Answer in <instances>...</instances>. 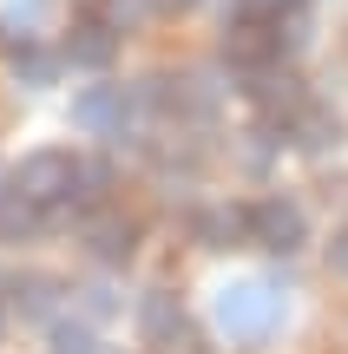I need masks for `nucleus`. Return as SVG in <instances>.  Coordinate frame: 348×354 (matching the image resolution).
Wrapping results in <instances>:
<instances>
[{
  "instance_id": "f257e3e1",
  "label": "nucleus",
  "mask_w": 348,
  "mask_h": 354,
  "mask_svg": "<svg viewBox=\"0 0 348 354\" xmlns=\"http://www.w3.org/2000/svg\"><path fill=\"white\" fill-rule=\"evenodd\" d=\"M276 322H283V295L263 282H237L217 295V328L230 342H263V335H276Z\"/></svg>"
},
{
  "instance_id": "f03ea898",
  "label": "nucleus",
  "mask_w": 348,
  "mask_h": 354,
  "mask_svg": "<svg viewBox=\"0 0 348 354\" xmlns=\"http://www.w3.org/2000/svg\"><path fill=\"white\" fill-rule=\"evenodd\" d=\"M73 177H79V158H66V151H33V158H20V171H13V190L33 197L39 210H46V203H66V197H73Z\"/></svg>"
},
{
  "instance_id": "7ed1b4c3",
  "label": "nucleus",
  "mask_w": 348,
  "mask_h": 354,
  "mask_svg": "<svg viewBox=\"0 0 348 354\" xmlns=\"http://www.w3.org/2000/svg\"><path fill=\"white\" fill-rule=\"evenodd\" d=\"M302 210L289 197H263V203H250V243H263V250H276V256H289V250H302Z\"/></svg>"
},
{
  "instance_id": "20e7f679",
  "label": "nucleus",
  "mask_w": 348,
  "mask_h": 354,
  "mask_svg": "<svg viewBox=\"0 0 348 354\" xmlns=\"http://www.w3.org/2000/svg\"><path fill=\"white\" fill-rule=\"evenodd\" d=\"M125 112H131L125 86H92V92L73 99V125L79 131H112V138H125Z\"/></svg>"
},
{
  "instance_id": "39448f33",
  "label": "nucleus",
  "mask_w": 348,
  "mask_h": 354,
  "mask_svg": "<svg viewBox=\"0 0 348 354\" xmlns=\"http://www.w3.org/2000/svg\"><path fill=\"white\" fill-rule=\"evenodd\" d=\"M59 53H66V66H79V73H105V66H112V53H118V33L99 20V13H86V20L66 33Z\"/></svg>"
},
{
  "instance_id": "423d86ee",
  "label": "nucleus",
  "mask_w": 348,
  "mask_h": 354,
  "mask_svg": "<svg viewBox=\"0 0 348 354\" xmlns=\"http://www.w3.org/2000/svg\"><path fill=\"white\" fill-rule=\"evenodd\" d=\"M191 236H197V250H237V243H250V210H237V203H204V210L191 216Z\"/></svg>"
},
{
  "instance_id": "0eeeda50",
  "label": "nucleus",
  "mask_w": 348,
  "mask_h": 354,
  "mask_svg": "<svg viewBox=\"0 0 348 354\" xmlns=\"http://www.w3.org/2000/svg\"><path fill=\"white\" fill-rule=\"evenodd\" d=\"M86 250L99 256V263H131V250H138V223L118 210H92L86 216Z\"/></svg>"
},
{
  "instance_id": "6e6552de",
  "label": "nucleus",
  "mask_w": 348,
  "mask_h": 354,
  "mask_svg": "<svg viewBox=\"0 0 348 354\" xmlns=\"http://www.w3.org/2000/svg\"><path fill=\"white\" fill-rule=\"evenodd\" d=\"M138 335H145V342H158V348H171V342L184 335V302H178L171 289H152V295L138 302Z\"/></svg>"
},
{
  "instance_id": "1a4fd4ad",
  "label": "nucleus",
  "mask_w": 348,
  "mask_h": 354,
  "mask_svg": "<svg viewBox=\"0 0 348 354\" xmlns=\"http://www.w3.org/2000/svg\"><path fill=\"white\" fill-rule=\"evenodd\" d=\"M270 53H276V39H270V26H263V20H237L230 33H223V59L244 66V73H263Z\"/></svg>"
},
{
  "instance_id": "9d476101",
  "label": "nucleus",
  "mask_w": 348,
  "mask_h": 354,
  "mask_svg": "<svg viewBox=\"0 0 348 354\" xmlns=\"http://www.w3.org/2000/svg\"><path fill=\"white\" fill-rule=\"evenodd\" d=\"M250 99H257L270 118H276V112L296 118L302 105H309V99H302V79H296V73H257V79H250Z\"/></svg>"
},
{
  "instance_id": "9b49d317",
  "label": "nucleus",
  "mask_w": 348,
  "mask_h": 354,
  "mask_svg": "<svg viewBox=\"0 0 348 354\" xmlns=\"http://www.w3.org/2000/svg\"><path fill=\"white\" fill-rule=\"evenodd\" d=\"M39 223H46V216H39L33 197H20V190H0V236H33Z\"/></svg>"
},
{
  "instance_id": "f8f14e48",
  "label": "nucleus",
  "mask_w": 348,
  "mask_h": 354,
  "mask_svg": "<svg viewBox=\"0 0 348 354\" xmlns=\"http://www.w3.org/2000/svg\"><path fill=\"white\" fill-rule=\"evenodd\" d=\"M270 39H276V53L309 46V7H302V0H289L283 13H270Z\"/></svg>"
},
{
  "instance_id": "ddd939ff",
  "label": "nucleus",
  "mask_w": 348,
  "mask_h": 354,
  "mask_svg": "<svg viewBox=\"0 0 348 354\" xmlns=\"http://www.w3.org/2000/svg\"><path fill=\"white\" fill-rule=\"evenodd\" d=\"M105 184H112V171L99 165V158H79V177H73V197H66V210H99L105 203Z\"/></svg>"
},
{
  "instance_id": "4468645a",
  "label": "nucleus",
  "mask_w": 348,
  "mask_h": 354,
  "mask_svg": "<svg viewBox=\"0 0 348 354\" xmlns=\"http://www.w3.org/2000/svg\"><path fill=\"white\" fill-rule=\"evenodd\" d=\"M66 66V53H39V46H20L13 53V79H26V86H53Z\"/></svg>"
},
{
  "instance_id": "2eb2a0df",
  "label": "nucleus",
  "mask_w": 348,
  "mask_h": 354,
  "mask_svg": "<svg viewBox=\"0 0 348 354\" xmlns=\"http://www.w3.org/2000/svg\"><path fill=\"white\" fill-rule=\"evenodd\" d=\"M336 138H342V131H336V118H329L322 105H302V112H296V145H302V151H329Z\"/></svg>"
},
{
  "instance_id": "dca6fc26",
  "label": "nucleus",
  "mask_w": 348,
  "mask_h": 354,
  "mask_svg": "<svg viewBox=\"0 0 348 354\" xmlns=\"http://www.w3.org/2000/svg\"><path fill=\"white\" fill-rule=\"evenodd\" d=\"M53 295H59V289H53L46 276H20V282H13V302H20V315H53Z\"/></svg>"
},
{
  "instance_id": "f3484780",
  "label": "nucleus",
  "mask_w": 348,
  "mask_h": 354,
  "mask_svg": "<svg viewBox=\"0 0 348 354\" xmlns=\"http://www.w3.org/2000/svg\"><path fill=\"white\" fill-rule=\"evenodd\" d=\"M53 354H99L92 322H53Z\"/></svg>"
},
{
  "instance_id": "a211bd4d",
  "label": "nucleus",
  "mask_w": 348,
  "mask_h": 354,
  "mask_svg": "<svg viewBox=\"0 0 348 354\" xmlns=\"http://www.w3.org/2000/svg\"><path fill=\"white\" fill-rule=\"evenodd\" d=\"M92 13H99V20L112 26V33H125V26H138L145 13H158V7H152V0H99Z\"/></svg>"
},
{
  "instance_id": "6ab92c4d",
  "label": "nucleus",
  "mask_w": 348,
  "mask_h": 354,
  "mask_svg": "<svg viewBox=\"0 0 348 354\" xmlns=\"http://www.w3.org/2000/svg\"><path fill=\"white\" fill-rule=\"evenodd\" d=\"M73 295H79V308H86L92 322H99V315H112V308H118V302H112V289H73Z\"/></svg>"
},
{
  "instance_id": "aec40b11",
  "label": "nucleus",
  "mask_w": 348,
  "mask_h": 354,
  "mask_svg": "<svg viewBox=\"0 0 348 354\" xmlns=\"http://www.w3.org/2000/svg\"><path fill=\"white\" fill-rule=\"evenodd\" d=\"M289 0H237V13H244V20H270V13H283Z\"/></svg>"
},
{
  "instance_id": "412c9836",
  "label": "nucleus",
  "mask_w": 348,
  "mask_h": 354,
  "mask_svg": "<svg viewBox=\"0 0 348 354\" xmlns=\"http://www.w3.org/2000/svg\"><path fill=\"white\" fill-rule=\"evenodd\" d=\"M329 263H336V276H348V236L329 243Z\"/></svg>"
},
{
  "instance_id": "4be33fe9",
  "label": "nucleus",
  "mask_w": 348,
  "mask_h": 354,
  "mask_svg": "<svg viewBox=\"0 0 348 354\" xmlns=\"http://www.w3.org/2000/svg\"><path fill=\"white\" fill-rule=\"evenodd\" d=\"M152 7H158V13H184L191 0H152Z\"/></svg>"
},
{
  "instance_id": "5701e85b",
  "label": "nucleus",
  "mask_w": 348,
  "mask_h": 354,
  "mask_svg": "<svg viewBox=\"0 0 348 354\" xmlns=\"http://www.w3.org/2000/svg\"><path fill=\"white\" fill-rule=\"evenodd\" d=\"M0 335H7V302H0Z\"/></svg>"
}]
</instances>
